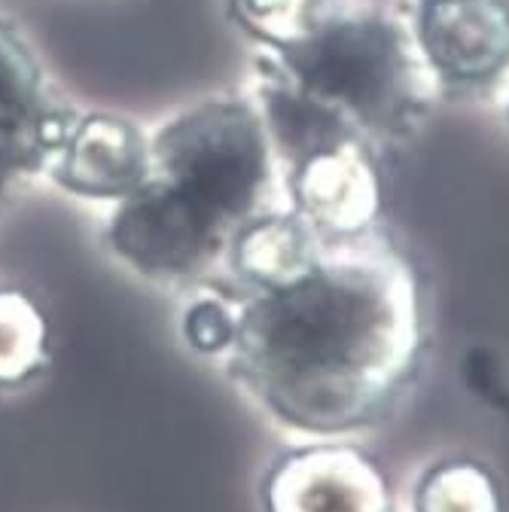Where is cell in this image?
<instances>
[{
	"mask_svg": "<svg viewBox=\"0 0 509 512\" xmlns=\"http://www.w3.org/2000/svg\"><path fill=\"white\" fill-rule=\"evenodd\" d=\"M421 342L418 284L397 253L317 256L308 272L241 311L232 366L284 424L333 436L394 406Z\"/></svg>",
	"mask_w": 509,
	"mask_h": 512,
	"instance_id": "cell-1",
	"label": "cell"
},
{
	"mask_svg": "<svg viewBox=\"0 0 509 512\" xmlns=\"http://www.w3.org/2000/svg\"><path fill=\"white\" fill-rule=\"evenodd\" d=\"M269 68L345 119L360 138L400 135L430 104V74L409 28L378 13L314 16L272 46Z\"/></svg>",
	"mask_w": 509,
	"mask_h": 512,
	"instance_id": "cell-2",
	"label": "cell"
},
{
	"mask_svg": "<svg viewBox=\"0 0 509 512\" xmlns=\"http://www.w3.org/2000/svg\"><path fill=\"white\" fill-rule=\"evenodd\" d=\"M147 177L232 244L260 214L272 183V144L263 116L232 98L183 110L150 141Z\"/></svg>",
	"mask_w": 509,
	"mask_h": 512,
	"instance_id": "cell-3",
	"label": "cell"
},
{
	"mask_svg": "<svg viewBox=\"0 0 509 512\" xmlns=\"http://www.w3.org/2000/svg\"><path fill=\"white\" fill-rule=\"evenodd\" d=\"M409 34L439 86L470 92L509 71V0H418Z\"/></svg>",
	"mask_w": 509,
	"mask_h": 512,
	"instance_id": "cell-4",
	"label": "cell"
},
{
	"mask_svg": "<svg viewBox=\"0 0 509 512\" xmlns=\"http://www.w3.org/2000/svg\"><path fill=\"white\" fill-rule=\"evenodd\" d=\"M266 512H391L385 473L351 445H311L275 464Z\"/></svg>",
	"mask_w": 509,
	"mask_h": 512,
	"instance_id": "cell-5",
	"label": "cell"
},
{
	"mask_svg": "<svg viewBox=\"0 0 509 512\" xmlns=\"http://www.w3.org/2000/svg\"><path fill=\"white\" fill-rule=\"evenodd\" d=\"M296 217L317 232L360 235L378 214L381 183L363 141H345L290 168Z\"/></svg>",
	"mask_w": 509,
	"mask_h": 512,
	"instance_id": "cell-6",
	"label": "cell"
},
{
	"mask_svg": "<svg viewBox=\"0 0 509 512\" xmlns=\"http://www.w3.org/2000/svg\"><path fill=\"white\" fill-rule=\"evenodd\" d=\"M150 168V141L129 119L98 113L71 128L58 150V183L86 199H125Z\"/></svg>",
	"mask_w": 509,
	"mask_h": 512,
	"instance_id": "cell-7",
	"label": "cell"
},
{
	"mask_svg": "<svg viewBox=\"0 0 509 512\" xmlns=\"http://www.w3.org/2000/svg\"><path fill=\"white\" fill-rule=\"evenodd\" d=\"M263 125L272 150H278L287 165H299L314 153H324L345 141H363L354 128L333 110L308 98L302 89L287 83L269 68L263 77Z\"/></svg>",
	"mask_w": 509,
	"mask_h": 512,
	"instance_id": "cell-8",
	"label": "cell"
},
{
	"mask_svg": "<svg viewBox=\"0 0 509 512\" xmlns=\"http://www.w3.org/2000/svg\"><path fill=\"white\" fill-rule=\"evenodd\" d=\"M235 266L244 278L263 290L284 287L314 266L321 253L305 220L293 217H253L232 241Z\"/></svg>",
	"mask_w": 509,
	"mask_h": 512,
	"instance_id": "cell-9",
	"label": "cell"
},
{
	"mask_svg": "<svg viewBox=\"0 0 509 512\" xmlns=\"http://www.w3.org/2000/svg\"><path fill=\"white\" fill-rule=\"evenodd\" d=\"M74 125H65L52 107L37 113H0V192L19 174H28L58 156Z\"/></svg>",
	"mask_w": 509,
	"mask_h": 512,
	"instance_id": "cell-10",
	"label": "cell"
},
{
	"mask_svg": "<svg viewBox=\"0 0 509 512\" xmlns=\"http://www.w3.org/2000/svg\"><path fill=\"white\" fill-rule=\"evenodd\" d=\"M46 363L43 311L19 290H0V384H22Z\"/></svg>",
	"mask_w": 509,
	"mask_h": 512,
	"instance_id": "cell-11",
	"label": "cell"
},
{
	"mask_svg": "<svg viewBox=\"0 0 509 512\" xmlns=\"http://www.w3.org/2000/svg\"><path fill=\"white\" fill-rule=\"evenodd\" d=\"M415 512H503V497L482 464L455 461L433 467L421 479Z\"/></svg>",
	"mask_w": 509,
	"mask_h": 512,
	"instance_id": "cell-12",
	"label": "cell"
},
{
	"mask_svg": "<svg viewBox=\"0 0 509 512\" xmlns=\"http://www.w3.org/2000/svg\"><path fill=\"white\" fill-rule=\"evenodd\" d=\"M43 107L40 64L28 40L10 22H0V113H37Z\"/></svg>",
	"mask_w": 509,
	"mask_h": 512,
	"instance_id": "cell-13",
	"label": "cell"
},
{
	"mask_svg": "<svg viewBox=\"0 0 509 512\" xmlns=\"http://www.w3.org/2000/svg\"><path fill=\"white\" fill-rule=\"evenodd\" d=\"M238 22L269 49L296 37L314 19V0H232Z\"/></svg>",
	"mask_w": 509,
	"mask_h": 512,
	"instance_id": "cell-14",
	"label": "cell"
},
{
	"mask_svg": "<svg viewBox=\"0 0 509 512\" xmlns=\"http://www.w3.org/2000/svg\"><path fill=\"white\" fill-rule=\"evenodd\" d=\"M238 330V317L229 314V308L217 299H202L183 317V336L202 354H220L232 348Z\"/></svg>",
	"mask_w": 509,
	"mask_h": 512,
	"instance_id": "cell-15",
	"label": "cell"
},
{
	"mask_svg": "<svg viewBox=\"0 0 509 512\" xmlns=\"http://www.w3.org/2000/svg\"><path fill=\"white\" fill-rule=\"evenodd\" d=\"M506 116H509V110H506Z\"/></svg>",
	"mask_w": 509,
	"mask_h": 512,
	"instance_id": "cell-16",
	"label": "cell"
}]
</instances>
